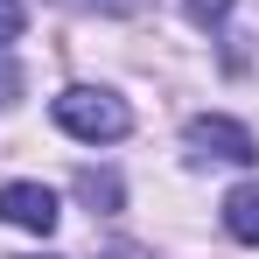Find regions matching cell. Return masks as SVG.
Instances as JSON below:
<instances>
[{"label":"cell","instance_id":"6da1fadb","mask_svg":"<svg viewBox=\"0 0 259 259\" xmlns=\"http://www.w3.org/2000/svg\"><path fill=\"white\" fill-rule=\"evenodd\" d=\"M56 126L63 133H77V140H126L133 133V112H126V98H112V91H98V84H70V91H56Z\"/></svg>","mask_w":259,"mask_h":259},{"label":"cell","instance_id":"7a4b0ae2","mask_svg":"<svg viewBox=\"0 0 259 259\" xmlns=\"http://www.w3.org/2000/svg\"><path fill=\"white\" fill-rule=\"evenodd\" d=\"M182 147L196 154V161H231V168H252L259 161V140L238 119H189L182 126Z\"/></svg>","mask_w":259,"mask_h":259},{"label":"cell","instance_id":"3957f363","mask_svg":"<svg viewBox=\"0 0 259 259\" xmlns=\"http://www.w3.org/2000/svg\"><path fill=\"white\" fill-rule=\"evenodd\" d=\"M0 217L49 238V231H56V196H49L42 182H7V189H0Z\"/></svg>","mask_w":259,"mask_h":259},{"label":"cell","instance_id":"277c9868","mask_svg":"<svg viewBox=\"0 0 259 259\" xmlns=\"http://www.w3.org/2000/svg\"><path fill=\"white\" fill-rule=\"evenodd\" d=\"M224 231H231L238 245H259V182H238V189L224 196Z\"/></svg>","mask_w":259,"mask_h":259},{"label":"cell","instance_id":"5b68a950","mask_svg":"<svg viewBox=\"0 0 259 259\" xmlns=\"http://www.w3.org/2000/svg\"><path fill=\"white\" fill-rule=\"evenodd\" d=\"M77 196H84L91 210H119V175H98V168H84V175H77Z\"/></svg>","mask_w":259,"mask_h":259},{"label":"cell","instance_id":"8992f818","mask_svg":"<svg viewBox=\"0 0 259 259\" xmlns=\"http://www.w3.org/2000/svg\"><path fill=\"white\" fill-rule=\"evenodd\" d=\"M21 98V63L7 56V42H0V105H14Z\"/></svg>","mask_w":259,"mask_h":259},{"label":"cell","instance_id":"52a82bcc","mask_svg":"<svg viewBox=\"0 0 259 259\" xmlns=\"http://www.w3.org/2000/svg\"><path fill=\"white\" fill-rule=\"evenodd\" d=\"M182 7H189V21H196V28H217V21L231 14V0H182Z\"/></svg>","mask_w":259,"mask_h":259},{"label":"cell","instance_id":"ba28073f","mask_svg":"<svg viewBox=\"0 0 259 259\" xmlns=\"http://www.w3.org/2000/svg\"><path fill=\"white\" fill-rule=\"evenodd\" d=\"M63 7H84V14H140L147 0H63Z\"/></svg>","mask_w":259,"mask_h":259},{"label":"cell","instance_id":"9c48e42d","mask_svg":"<svg viewBox=\"0 0 259 259\" xmlns=\"http://www.w3.org/2000/svg\"><path fill=\"white\" fill-rule=\"evenodd\" d=\"M28 28V14H21V0H0V42H14Z\"/></svg>","mask_w":259,"mask_h":259},{"label":"cell","instance_id":"30bf717a","mask_svg":"<svg viewBox=\"0 0 259 259\" xmlns=\"http://www.w3.org/2000/svg\"><path fill=\"white\" fill-rule=\"evenodd\" d=\"M98 259H154V252H140V245H105Z\"/></svg>","mask_w":259,"mask_h":259}]
</instances>
